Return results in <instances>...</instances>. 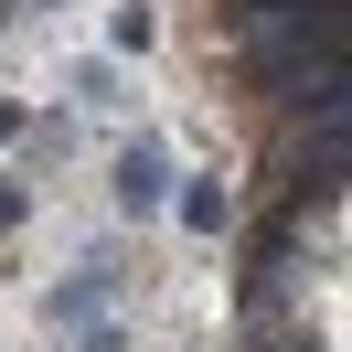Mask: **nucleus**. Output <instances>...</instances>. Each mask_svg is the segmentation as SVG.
Segmentation results:
<instances>
[{
    "instance_id": "1",
    "label": "nucleus",
    "mask_w": 352,
    "mask_h": 352,
    "mask_svg": "<svg viewBox=\"0 0 352 352\" xmlns=\"http://www.w3.org/2000/svg\"><path fill=\"white\" fill-rule=\"evenodd\" d=\"M118 203H129V214L171 203V160H160V139H129V150H118Z\"/></svg>"
},
{
    "instance_id": "2",
    "label": "nucleus",
    "mask_w": 352,
    "mask_h": 352,
    "mask_svg": "<svg viewBox=\"0 0 352 352\" xmlns=\"http://www.w3.org/2000/svg\"><path fill=\"white\" fill-rule=\"evenodd\" d=\"M0 224H22V192H11V182H0Z\"/></svg>"
},
{
    "instance_id": "3",
    "label": "nucleus",
    "mask_w": 352,
    "mask_h": 352,
    "mask_svg": "<svg viewBox=\"0 0 352 352\" xmlns=\"http://www.w3.org/2000/svg\"><path fill=\"white\" fill-rule=\"evenodd\" d=\"M11 129H22V107H0V139H11Z\"/></svg>"
}]
</instances>
